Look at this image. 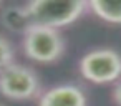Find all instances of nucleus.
Returning a JSON list of instances; mask_svg holds the SVG:
<instances>
[{
  "label": "nucleus",
  "instance_id": "nucleus-1",
  "mask_svg": "<svg viewBox=\"0 0 121 106\" xmlns=\"http://www.w3.org/2000/svg\"><path fill=\"white\" fill-rule=\"evenodd\" d=\"M27 8L35 25L60 28L76 22L86 8L88 0H30Z\"/></svg>",
  "mask_w": 121,
  "mask_h": 106
},
{
  "label": "nucleus",
  "instance_id": "nucleus-2",
  "mask_svg": "<svg viewBox=\"0 0 121 106\" xmlns=\"http://www.w3.org/2000/svg\"><path fill=\"white\" fill-rule=\"evenodd\" d=\"M22 48L25 56L37 63H53L65 53V40L56 28L35 25L23 35Z\"/></svg>",
  "mask_w": 121,
  "mask_h": 106
},
{
  "label": "nucleus",
  "instance_id": "nucleus-3",
  "mask_svg": "<svg viewBox=\"0 0 121 106\" xmlns=\"http://www.w3.org/2000/svg\"><path fill=\"white\" fill-rule=\"evenodd\" d=\"M80 73L95 85H108L121 80V55L113 48H96L80 60Z\"/></svg>",
  "mask_w": 121,
  "mask_h": 106
},
{
  "label": "nucleus",
  "instance_id": "nucleus-4",
  "mask_svg": "<svg viewBox=\"0 0 121 106\" xmlns=\"http://www.w3.org/2000/svg\"><path fill=\"white\" fill-rule=\"evenodd\" d=\"M0 94L13 99L27 101L40 94V80L38 75L20 63H10L0 70Z\"/></svg>",
  "mask_w": 121,
  "mask_h": 106
},
{
  "label": "nucleus",
  "instance_id": "nucleus-5",
  "mask_svg": "<svg viewBox=\"0 0 121 106\" xmlns=\"http://www.w3.org/2000/svg\"><path fill=\"white\" fill-rule=\"evenodd\" d=\"M86 94L76 85H58L45 91L38 106H86Z\"/></svg>",
  "mask_w": 121,
  "mask_h": 106
},
{
  "label": "nucleus",
  "instance_id": "nucleus-6",
  "mask_svg": "<svg viewBox=\"0 0 121 106\" xmlns=\"http://www.w3.org/2000/svg\"><path fill=\"white\" fill-rule=\"evenodd\" d=\"M0 22L7 30L18 33V35H25L32 27H35L28 8L20 7V5H12V7L4 8L2 13H0Z\"/></svg>",
  "mask_w": 121,
  "mask_h": 106
},
{
  "label": "nucleus",
  "instance_id": "nucleus-7",
  "mask_svg": "<svg viewBox=\"0 0 121 106\" xmlns=\"http://www.w3.org/2000/svg\"><path fill=\"white\" fill-rule=\"evenodd\" d=\"M90 10L103 22L121 25V0H88Z\"/></svg>",
  "mask_w": 121,
  "mask_h": 106
},
{
  "label": "nucleus",
  "instance_id": "nucleus-8",
  "mask_svg": "<svg viewBox=\"0 0 121 106\" xmlns=\"http://www.w3.org/2000/svg\"><path fill=\"white\" fill-rule=\"evenodd\" d=\"M13 58H15V51L12 43L4 35H0V70H4L5 66L13 63Z\"/></svg>",
  "mask_w": 121,
  "mask_h": 106
},
{
  "label": "nucleus",
  "instance_id": "nucleus-9",
  "mask_svg": "<svg viewBox=\"0 0 121 106\" xmlns=\"http://www.w3.org/2000/svg\"><path fill=\"white\" fill-rule=\"evenodd\" d=\"M111 98H113V101H114L118 106H121V80H118V81L114 83V86H113V93H111Z\"/></svg>",
  "mask_w": 121,
  "mask_h": 106
},
{
  "label": "nucleus",
  "instance_id": "nucleus-10",
  "mask_svg": "<svg viewBox=\"0 0 121 106\" xmlns=\"http://www.w3.org/2000/svg\"><path fill=\"white\" fill-rule=\"evenodd\" d=\"M0 106H5V104H2V103H0Z\"/></svg>",
  "mask_w": 121,
  "mask_h": 106
}]
</instances>
